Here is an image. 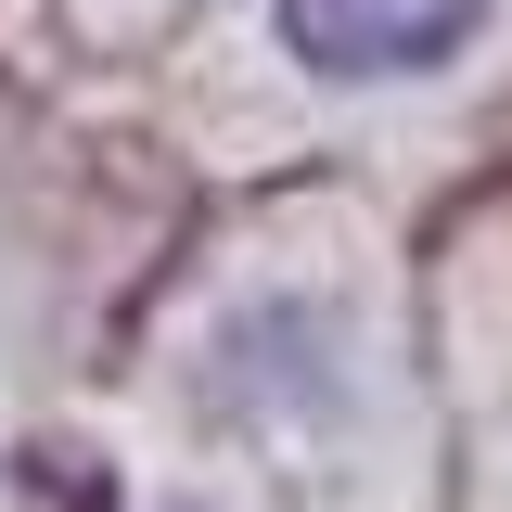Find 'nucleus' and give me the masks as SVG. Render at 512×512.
<instances>
[{"mask_svg":"<svg viewBox=\"0 0 512 512\" xmlns=\"http://www.w3.org/2000/svg\"><path fill=\"white\" fill-rule=\"evenodd\" d=\"M500 0H282V52L308 77H436L487 39Z\"/></svg>","mask_w":512,"mask_h":512,"instance_id":"nucleus-1","label":"nucleus"}]
</instances>
